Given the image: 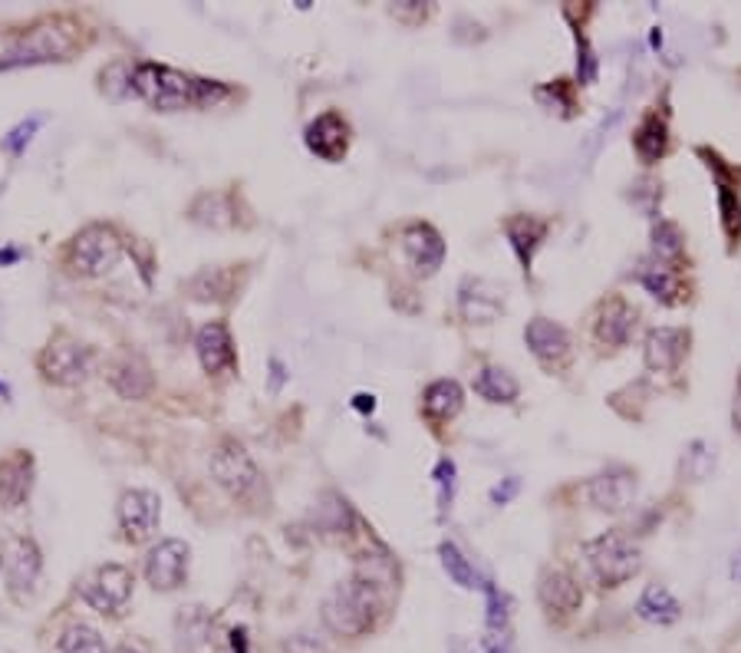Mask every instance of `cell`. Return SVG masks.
<instances>
[{
    "instance_id": "11",
    "label": "cell",
    "mask_w": 741,
    "mask_h": 653,
    "mask_svg": "<svg viewBox=\"0 0 741 653\" xmlns=\"http://www.w3.org/2000/svg\"><path fill=\"white\" fill-rule=\"evenodd\" d=\"M188 555H192V549H188L182 538L159 541L156 549L149 552V558H146V581L156 591H175V588H182L185 578H188Z\"/></svg>"
},
{
    "instance_id": "35",
    "label": "cell",
    "mask_w": 741,
    "mask_h": 653,
    "mask_svg": "<svg viewBox=\"0 0 741 653\" xmlns=\"http://www.w3.org/2000/svg\"><path fill=\"white\" fill-rule=\"evenodd\" d=\"M534 96H538V102L547 109V113H560V116L573 113V89H570L567 79H554L547 86H538Z\"/></svg>"
},
{
    "instance_id": "12",
    "label": "cell",
    "mask_w": 741,
    "mask_h": 653,
    "mask_svg": "<svg viewBox=\"0 0 741 653\" xmlns=\"http://www.w3.org/2000/svg\"><path fill=\"white\" fill-rule=\"evenodd\" d=\"M159 518H162V502L149 489H129L119 498V525L133 544L146 541L159 528Z\"/></svg>"
},
{
    "instance_id": "17",
    "label": "cell",
    "mask_w": 741,
    "mask_h": 653,
    "mask_svg": "<svg viewBox=\"0 0 741 653\" xmlns=\"http://www.w3.org/2000/svg\"><path fill=\"white\" fill-rule=\"evenodd\" d=\"M195 350H198L201 370L208 377H221L224 370H234V364H237L231 331H227V323H221V320H211V323L201 326L198 337H195Z\"/></svg>"
},
{
    "instance_id": "26",
    "label": "cell",
    "mask_w": 741,
    "mask_h": 653,
    "mask_svg": "<svg viewBox=\"0 0 741 653\" xmlns=\"http://www.w3.org/2000/svg\"><path fill=\"white\" fill-rule=\"evenodd\" d=\"M633 149H637V156L646 165H656L659 159H666V152H669V123H666V116L656 113V109H650V113L640 120V126L633 133Z\"/></svg>"
},
{
    "instance_id": "38",
    "label": "cell",
    "mask_w": 741,
    "mask_h": 653,
    "mask_svg": "<svg viewBox=\"0 0 741 653\" xmlns=\"http://www.w3.org/2000/svg\"><path fill=\"white\" fill-rule=\"evenodd\" d=\"M577 44H580V57H577V76H580V83H593L596 79V57H593V50H590V44H586V37H580L577 34Z\"/></svg>"
},
{
    "instance_id": "2",
    "label": "cell",
    "mask_w": 741,
    "mask_h": 653,
    "mask_svg": "<svg viewBox=\"0 0 741 653\" xmlns=\"http://www.w3.org/2000/svg\"><path fill=\"white\" fill-rule=\"evenodd\" d=\"M380 614V588L373 578H349L323 601V624L336 637H362Z\"/></svg>"
},
{
    "instance_id": "30",
    "label": "cell",
    "mask_w": 741,
    "mask_h": 653,
    "mask_svg": "<svg viewBox=\"0 0 741 653\" xmlns=\"http://www.w3.org/2000/svg\"><path fill=\"white\" fill-rule=\"evenodd\" d=\"M474 393L484 396L487 403H515L518 393H521V386H518V380L508 370H502V367H484L474 377Z\"/></svg>"
},
{
    "instance_id": "16",
    "label": "cell",
    "mask_w": 741,
    "mask_h": 653,
    "mask_svg": "<svg viewBox=\"0 0 741 653\" xmlns=\"http://www.w3.org/2000/svg\"><path fill=\"white\" fill-rule=\"evenodd\" d=\"M403 251H406L412 271L422 274V278L435 274L442 268V261H445V242L425 222H412V225L403 229Z\"/></svg>"
},
{
    "instance_id": "1",
    "label": "cell",
    "mask_w": 741,
    "mask_h": 653,
    "mask_svg": "<svg viewBox=\"0 0 741 653\" xmlns=\"http://www.w3.org/2000/svg\"><path fill=\"white\" fill-rule=\"evenodd\" d=\"M129 89L139 93L159 113H178V109H211L227 99V86L218 79H201L162 63H139L129 70Z\"/></svg>"
},
{
    "instance_id": "14",
    "label": "cell",
    "mask_w": 741,
    "mask_h": 653,
    "mask_svg": "<svg viewBox=\"0 0 741 653\" xmlns=\"http://www.w3.org/2000/svg\"><path fill=\"white\" fill-rule=\"evenodd\" d=\"M304 143H307V149L317 159H323V162H343L346 159V149H349V123L336 113V109H326V113H320L307 126Z\"/></svg>"
},
{
    "instance_id": "5",
    "label": "cell",
    "mask_w": 741,
    "mask_h": 653,
    "mask_svg": "<svg viewBox=\"0 0 741 653\" xmlns=\"http://www.w3.org/2000/svg\"><path fill=\"white\" fill-rule=\"evenodd\" d=\"M76 50V34L70 24L53 21L47 27H34L21 44H14L4 57H0V70L14 66H34V63H50V60H66Z\"/></svg>"
},
{
    "instance_id": "32",
    "label": "cell",
    "mask_w": 741,
    "mask_h": 653,
    "mask_svg": "<svg viewBox=\"0 0 741 653\" xmlns=\"http://www.w3.org/2000/svg\"><path fill=\"white\" fill-rule=\"evenodd\" d=\"M188 291L198 300H224V297L234 294V271H227V268H208L198 278H192Z\"/></svg>"
},
{
    "instance_id": "33",
    "label": "cell",
    "mask_w": 741,
    "mask_h": 653,
    "mask_svg": "<svg viewBox=\"0 0 741 653\" xmlns=\"http://www.w3.org/2000/svg\"><path fill=\"white\" fill-rule=\"evenodd\" d=\"M439 558H442V568H445V575L458 584V588H465V591H471V588H481L478 584V575H474V568L468 565V558L455 549L452 541H442V549H439Z\"/></svg>"
},
{
    "instance_id": "36",
    "label": "cell",
    "mask_w": 741,
    "mask_h": 653,
    "mask_svg": "<svg viewBox=\"0 0 741 653\" xmlns=\"http://www.w3.org/2000/svg\"><path fill=\"white\" fill-rule=\"evenodd\" d=\"M484 588V597H487V630H508V620H511V597L505 591H498L494 584H481Z\"/></svg>"
},
{
    "instance_id": "8",
    "label": "cell",
    "mask_w": 741,
    "mask_h": 653,
    "mask_svg": "<svg viewBox=\"0 0 741 653\" xmlns=\"http://www.w3.org/2000/svg\"><path fill=\"white\" fill-rule=\"evenodd\" d=\"M0 568H4V581L14 601H27L40 581L44 558L34 538H11L0 552Z\"/></svg>"
},
{
    "instance_id": "40",
    "label": "cell",
    "mask_w": 741,
    "mask_h": 653,
    "mask_svg": "<svg viewBox=\"0 0 741 653\" xmlns=\"http://www.w3.org/2000/svg\"><path fill=\"white\" fill-rule=\"evenodd\" d=\"M37 126H40V120H30V123L17 126V130L8 136V143H4V146H8L11 152H21V149H24V143H30V136H34V130H37Z\"/></svg>"
},
{
    "instance_id": "10",
    "label": "cell",
    "mask_w": 741,
    "mask_h": 653,
    "mask_svg": "<svg viewBox=\"0 0 741 653\" xmlns=\"http://www.w3.org/2000/svg\"><path fill=\"white\" fill-rule=\"evenodd\" d=\"M133 571L126 565H106L83 581V601L99 614H119L133 597Z\"/></svg>"
},
{
    "instance_id": "19",
    "label": "cell",
    "mask_w": 741,
    "mask_h": 653,
    "mask_svg": "<svg viewBox=\"0 0 741 653\" xmlns=\"http://www.w3.org/2000/svg\"><path fill=\"white\" fill-rule=\"evenodd\" d=\"M34 492V456L17 449L0 459V508H21Z\"/></svg>"
},
{
    "instance_id": "7",
    "label": "cell",
    "mask_w": 741,
    "mask_h": 653,
    "mask_svg": "<svg viewBox=\"0 0 741 653\" xmlns=\"http://www.w3.org/2000/svg\"><path fill=\"white\" fill-rule=\"evenodd\" d=\"M712 178H715V192H718V211H721V229H725V238L734 251V245H741V169L738 165H728L718 152L699 146L695 149Z\"/></svg>"
},
{
    "instance_id": "22",
    "label": "cell",
    "mask_w": 741,
    "mask_h": 653,
    "mask_svg": "<svg viewBox=\"0 0 741 653\" xmlns=\"http://www.w3.org/2000/svg\"><path fill=\"white\" fill-rule=\"evenodd\" d=\"M109 383L122 399H146L156 390V377L149 364L136 354H122L109 364Z\"/></svg>"
},
{
    "instance_id": "41",
    "label": "cell",
    "mask_w": 741,
    "mask_h": 653,
    "mask_svg": "<svg viewBox=\"0 0 741 653\" xmlns=\"http://www.w3.org/2000/svg\"><path fill=\"white\" fill-rule=\"evenodd\" d=\"M518 485H521V482H518L515 476H511V479H505V485H494V489H491V502H494V505H505V502H511V498H515V492H518Z\"/></svg>"
},
{
    "instance_id": "28",
    "label": "cell",
    "mask_w": 741,
    "mask_h": 653,
    "mask_svg": "<svg viewBox=\"0 0 741 653\" xmlns=\"http://www.w3.org/2000/svg\"><path fill=\"white\" fill-rule=\"evenodd\" d=\"M461 403H465V393L455 380H435L422 396V409L432 422H448L452 416H458Z\"/></svg>"
},
{
    "instance_id": "27",
    "label": "cell",
    "mask_w": 741,
    "mask_h": 653,
    "mask_svg": "<svg viewBox=\"0 0 741 653\" xmlns=\"http://www.w3.org/2000/svg\"><path fill=\"white\" fill-rule=\"evenodd\" d=\"M192 222L198 225H208V229H231L237 222L234 214V198L231 195H221V192H205L192 201L188 208Z\"/></svg>"
},
{
    "instance_id": "6",
    "label": "cell",
    "mask_w": 741,
    "mask_h": 653,
    "mask_svg": "<svg viewBox=\"0 0 741 653\" xmlns=\"http://www.w3.org/2000/svg\"><path fill=\"white\" fill-rule=\"evenodd\" d=\"M122 258V242L109 225H86L79 235H73L66 264L83 274V278H99L109 274Z\"/></svg>"
},
{
    "instance_id": "39",
    "label": "cell",
    "mask_w": 741,
    "mask_h": 653,
    "mask_svg": "<svg viewBox=\"0 0 741 653\" xmlns=\"http://www.w3.org/2000/svg\"><path fill=\"white\" fill-rule=\"evenodd\" d=\"M484 653H515V637H511V630H487V637H484Z\"/></svg>"
},
{
    "instance_id": "45",
    "label": "cell",
    "mask_w": 741,
    "mask_h": 653,
    "mask_svg": "<svg viewBox=\"0 0 741 653\" xmlns=\"http://www.w3.org/2000/svg\"><path fill=\"white\" fill-rule=\"evenodd\" d=\"M112 653H139V650H133V646H119V650H112Z\"/></svg>"
},
{
    "instance_id": "4",
    "label": "cell",
    "mask_w": 741,
    "mask_h": 653,
    "mask_svg": "<svg viewBox=\"0 0 741 653\" xmlns=\"http://www.w3.org/2000/svg\"><path fill=\"white\" fill-rule=\"evenodd\" d=\"M211 476L214 482L237 502H251L264 479H261V469L255 466L251 453H247L237 440H221L211 453Z\"/></svg>"
},
{
    "instance_id": "21",
    "label": "cell",
    "mask_w": 741,
    "mask_h": 653,
    "mask_svg": "<svg viewBox=\"0 0 741 653\" xmlns=\"http://www.w3.org/2000/svg\"><path fill=\"white\" fill-rule=\"evenodd\" d=\"M458 307L461 317L471 323H487L505 310V291L498 284H491L484 278H468L458 287Z\"/></svg>"
},
{
    "instance_id": "15",
    "label": "cell",
    "mask_w": 741,
    "mask_h": 653,
    "mask_svg": "<svg viewBox=\"0 0 741 653\" xmlns=\"http://www.w3.org/2000/svg\"><path fill=\"white\" fill-rule=\"evenodd\" d=\"M524 341L531 347V354L547 367V370H560L567 360H570V334L564 331L560 323L547 320V317H534L528 326H524Z\"/></svg>"
},
{
    "instance_id": "25",
    "label": "cell",
    "mask_w": 741,
    "mask_h": 653,
    "mask_svg": "<svg viewBox=\"0 0 741 653\" xmlns=\"http://www.w3.org/2000/svg\"><path fill=\"white\" fill-rule=\"evenodd\" d=\"M637 281L663 304H682L689 294H686V281L679 274V268H669V264H659V261H643L637 268Z\"/></svg>"
},
{
    "instance_id": "23",
    "label": "cell",
    "mask_w": 741,
    "mask_h": 653,
    "mask_svg": "<svg viewBox=\"0 0 741 653\" xmlns=\"http://www.w3.org/2000/svg\"><path fill=\"white\" fill-rule=\"evenodd\" d=\"M538 597H541V607L554 617H567V614H573L577 607H580V601H583V591H580V584L567 575V571H560V568H547L544 575H541V584H538Z\"/></svg>"
},
{
    "instance_id": "43",
    "label": "cell",
    "mask_w": 741,
    "mask_h": 653,
    "mask_svg": "<svg viewBox=\"0 0 741 653\" xmlns=\"http://www.w3.org/2000/svg\"><path fill=\"white\" fill-rule=\"evenodd\" d=\"M731 422L734 429L741 432V373H738V383H734V403H731Z\"/></svg>"
},
{
    "instance_id": "31",
    "label": "cell",
    "mask_w": 741,
    "mask_h": 653,
    "mask_svg": "<svg viewBox=\"0 0 741 653\" xmlns=\"http://www.w3.org/2000/svg\"><path fill=\"white\" fill-rule=\"evenodd\" d=\"M686 255V235L676 222H666V218H659V222L653 225V261L659 264H669V268H679Z\"/></svg>"
},
{
    "instance_id": "34",
    "label": "cell",
    "mask_w": 741,
    "mask_h": 653,
    "mask_svg": "<svg viewBox=\"0 0 741 653\" xmlns=\"http://www.w3.org/2000/svg\"><path fill=\"white\" fill-rule=\"evenodd\" d=\"M60 650L63 653H106V640L99 637V630H92L86 624H73L63 630Z\"/></svg>"
},
{
    "instance_id": "42",
    "label": "cell",
    "mask_w": 741,
    "mask_h": 653,
    "mask_svg": "<svg viewBox=\"0 0 741 653\" xmlns=\"http://www.w3.org/2000/svg\"><path fill=\"white\" fill-rule=\"evenodd\" d=\"M227 653H247V633H244V627H237V630L227 633Z\"/></svg>"
},
{
    "instance_id": "13",
    "label": "cell",
    "mask_w": 741,
    "mask_h": 653,
    "mask_svg": "<svg viewBox=\"0 0 741 653\" xmlns=\"http://www.w3.org/2000/svg\"><path fill=\"white\" fill-rule=\"evenodd\" d=\"M689 331L686 326H653L646 334L643 360L653 373H676L689 357Z\"/></svg>"
},
{
    "instance_id": "24",
    "label": "cell",
    "mask_w": 741,
    "mask_h": 653,
    "mask_svg": "<svg viewBox=\"0 0 741 653\" xmlns=\"http://www.w3.org/2000/svg\"><path fill=\"white\" fill-rule=\"evenodd\" d=\"M547 229L551 225L544 222V218H534V214H515V218H508V222H505L508 242H511V248H515V255H518L524 271H531L534 255H538V248L547 238Z\"/></svg>"
},
{
    "instance_id": "20",
    "label": "cell",
    "mask_w": 741,
    "mask_h": 653,
    "mask_svg": "<svg viewBox=\"0 0 741 653\" xmlns=\"http://www.w3.org/2000/svg\"><path fill=\"white\" fill-rule=\"evenodd\" d=\"M586 498L600 512H623L637 498V472L630 469H609L586 485Z\"/></svg>"
},
{
    "instance_id": "29",
    "label": "cell",
    "mask_w": 741,
    "mask_h": 653,
    "mask_svg": "<svg viewBox=\"0 0 741 653\" xmlns=\"http://www.w3.org/2000/svg\"><path fill=\"white\" fill-rule=\"evenodd\" d=\"M637 611H640V617H643V620L659 624V627L676 624V620L682 617V604H679V601L672 597V591H669V588H663V584H650V588L643 591V597H640Z\"/></svg>"
},
{
    "instance_id": "44",
    "label": "cell",
    "mask_w": 741,
    "mask_h": 653,
    "mask_svg": "<svg viewBox=\"0 0 741 653\" xmlns=\"http://www.w3.org/2000/svg\"><path fill=\"white\" fill-rule=\"evenodd\" d=\"M353 406H356V409H362V412H373V409H376V396H366V393H359V396H353Z\"/></svg>"
},
{
    "instance_id": "18",
    "label": "cell",
    "mask_w": 741,
    "mask_h": 653,
    "mask_svg": "<svg viewBox=\"0 0 741 653\" xmlns=\"http://www.w3.org/2000/svg\"><path fill=\"white\" fill-rule=\"evenodd\" d=\"M637 307H630L623 297H609L596 310V341L606 347H627L637 331Z\"/></svg>"
},
{
    "instance_id": "9",
    "label": "cell",
    "mask_w": 741,
    "mask_h": 653,
    "mask_svg": "<svg viewBox=\"0 0 741 653\" xmlns=\"http://www.w3.org/2000/svg\"><path fill=\"white\" fill-rule=\"evenodd\" d=\"M37 370L44 373V380L57 383V386H76L83 383L86 370H89V347H83L79 341L57 334L37 357Z\"/></svg>"
},
{
    "instance_id": "37",
    "label": "cell",
    "mask_w": 741,
    "mask_h": 653,
    "mask_svg": "<svg viewBox=\"0 0 741 653\" xmlns=\"http://www.w3.org/2000/svg\"><path fill=\"white\" fill-rule=\"evenodd\" d=\"M435 485H439V505H442V512L452 508V498H455V463L452 459H442L435 466Z\"/></svg>"
},
{
    "instance_id": "3",
    "label": "cell",
    "mask_w": 741,
    "mask_h": 653,
    "mask_svg": "<svg viewBox=\"0 0 741 653\" xmlns=\"http://www.w3.org/2000/svg\"><path fill=\"white\" fill-rule=\"evenodd\" d=\"M583 558H586L593 578L600 581V588L627 584L643 565L640 544L630 534H623V531H606V534L586 541L583 544Z\"/></svg>"
},
{
    "instance_id": "46",
    "label": "cell",
    "mask_w": 741,
    "mask_h": 653,
    "mask_svg": "<svg viewBox=\"0 0 741 653\" xmlns=\"http://www.w3.org/2000/svg\"><path fill=\"white\" fill-rule=\"evenodd\" d=\"M734 578H738V581H741V558H738V562H734Z\"/></svg>"
}]
</instances>
